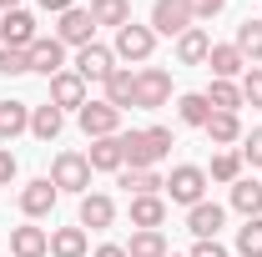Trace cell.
<instances>
[{
  "label": "cell",
  "mask_w": 262,
  "mask_h": 257,
  "mask_svg": "<svg viewBox=\"0 0 262 257\" xmlns=\"http://www.w3.org/2000/svg\"><path fill=\"white\" fill-rule=\"evenodd\" d=\"M171 126H146V131H121V152H126L131 172H151L157 161L171 152Z\"/></svg>",
  "instance_id": "1"
},
{
  "label": "cell",
  "mask_w": 262,
  "mask_h": 257,
  "mask_svg": "<svg viewBox=\"0 0 262 257\" xmlns=\"http://www.w3.org/2000/svg\"><path fill=\"white\" fill-rule=\"evenodd\" d=\"M51 182H56V192H81L91 187V161L81 157V152H61V157L51 161Z\"/></svg>",
  "instance_id": "2"
},
{
  "label": "cell",
  "mask_w": 262,
  "mask_h": 257,
  "mask_svg": "<svg viewBox=\"0 0 262 257\" xmlns=\"http://www.w3.org/2000/svg\"><path fill=\"white\" fill-rule=\"evenodd\" d=\"M151 51H157V31H151V26H136V20H131V26H121V31H116V46H111V56H116V61H151Z\"/></svg>",
  "instance_id": "3"
},
{
  "label": "cell",
  "mask_w": 262,
  "mask_h": 257,
  "mask_svg": "<svg viewBox=\"0 0 262 257\" xmlns=\"http://www.w3.org/2000/svg\"><path fill=\"white\" fill-rule=\"evenodd\" d=\"M166 197L171 202H182V207H196V202H207V172L202 166H171V177H166Z\"/></svg>",
  "instance_id": "4"
},
{
  "label": "cell",
  "mask_w": 262,
  "mask_h": 257,
  "mask_svg": "<svg viewBox=\"0 0 262 257\" xmlns=\"http://www.w3.org/2000/svg\"><path fill=\"white\" fill-rule=\"evenodd\" d=\"M76 121H81V131H86L91 141H101V136H116V131H121V111H116L111 101H86V106L76 111Z\"/></svg>",
  "instance_id": "5"
},
{
  "label": "cell",
  "mask_w": 262,
  "mask_h": 257,
  "mask_svg": "<svg viewBox=\"0 0 262 257\" xmlns=\"http://www.w3.org/2000/svg\"><path fill=\"white\" fill-rule=\"evenodd\" d=\"M192 26L196 20H192V5L187 0H151V31L157 35H182Z\"/></svg>",
  "instance_id": "6"
},
{
  "label": "cell",
  "mask_w": 262,
  "mask_h": 257,
  "mask_svg": "<svg viewBox=\"0 0 262 257\" xmlns=\"http://www.w3.org/2000/svg\"><path fill=\"white\" fill-rule=\"evenodd\" d=\"M166 101H171V76H166L162 66L136 71V106H141V111H157Z\"/></svg>",
  "instance_id": "7"
},
{
  "label": "cell",
  "mask_w": 262,
  "mask_h": 257,
  "mask_svg": "<svg viewBox=\"0 0 262 257\" xmlns=\"http://www.w3.org/2000/svg\"><path fill=\"white\" fill-rule=\"evenodd\" d=\"M222 222H227V207H217V202H196V207H187V232H192L196 242H212V237L222 232Z\"/></svg>",
  "instance_id": "8"
},
{
  "label": "cell",
  "mask_w": 262,
  "mask_h": 257,
  "mask_svg": "<svg viewBox=\"0 0 262 257\" xmlns=\"http://www.w3.org/2000/svg\"><path fill=\"white\" fill-rule=\"evenodd\" d=\"M91 35H96V20H91V10H81V5H71L61 15V26H56V40L61 46H91Z\"/></svg>",
  "instance_id": "9"
},
{
  "label": "cell",
  "mask_w": 262,
  "mask_h": 257,
  "mask_svg": "<svg viewBox=\"0 0 262 257\" xmlns=\"http://www.w3.org/2000/svg\"><path fill=\"white\" fill-rule=\"evenodd\" d=\"M71 71H76L81 81H106V76L116 71V56H111L106 46L91 40V46H81V51H76V66H71Z\"/></svg>",
  "instance_id": "10"
},
{
  "label": "cell",
  "mask_w": 262,
  "mask_h": 257,
  "mask_svg": "<svg viewBox=\"0 0 262 257\" xmlns=\"http://www.w3.org/2000/svg\"><path fill=\"white\" fill-rule=\"evenodd\" d=\"M56 182H51V177H35V182H26V187H20V212H26V217H51V212H56Z\"/></svg>",
  "instance_id": "11"
},
{
  "label": "cell",
  "mask_w": 262,
  "mask_h": 257,
  "mask_svg": "<svg viewBox=\"0 0 262 257\" xmlns=\"http://www.w3.org/2000/svg\"><path fill=\"white\" fill-rule=\"evenodd\" d=\"M26 56H31V71H40L46 81L66 71V46L56 40V35H35V46L26 51Z\"/></svg>",
  "instance_id": "12"
},
{
  "label": "cell",
  "mask_w": 262,
  "mask_h": 257,
  "mask_svg": "<svg viewBox=\"0 0 262 257\" xmlns=\"http://www.w3.org/2000/svg\"><path fill=\"white\" fill-rule=\"evenodd\" d=\"M0 40H5L10 51H31V46H35V15H31V10L0 15Z\"/></svg>",
  "instance_id": "13"
},
{
  "label": "cell",
  "mask_w": 262,
  "mask_h": 257,
  "mask_svg": "<svg viewBox=\"0 0 262 257\" xmlns=\"http://www.w3.org/2000/svg\"><path fill=\"white\" fill-rule=\"evenodd\" d=\"M207 71H212V81H237L247 71V56L237 46H212L207 51Z\"/></svg>",
  "instance_id": "14"
},
{
  "label": "cell",
  "mask_w": 262,
  "mask_h": 257,
  "mask_svg": "<svg viewBox=\"0 0 262 257\" xmlns=\"http://www.w3.org/2000/svg\"><path fill=\"white\" fill-rule=\"evenodd\" d=\"M51 106H71V111H81L86 106V81L76 76V71H61V76H51Z\"/></svg>",
  "instance_id": "15"
},
{
  "label": "cell",
  "mask_w": 262,
  "mask_h": 257,
  "mask_svg": "<svg viewBox=\"0 0 262 257\" xmlns=\"http://www.w3.org/2000/svg\"><path fill=\"white\" fill-rule=\"evenodd\" d=\"M166 222V197H131V227L136 232H157Z\"/></svg>",
  "instance_id": "16"
},
{
  "label": "cell",
  "mask_w": 262,
  "mask_h": 257,
  "mask_svg": "<svg viewBox=\"0 0 262 257\" xmlns=\"http://www.w3.org/2000/svg\"><path fill=\"white\" fill-rule=\"evenodd\" d=\"M86 161H91V172H121V166H126V152H121V131H116V136H101V141H91Z\"/></svg>",
  "instance_id": "17"
},
{
  "label": "cell",
  "mask_w": 262,
  "mask_h": 257,
  "mask_svg": "<svg viewBox=\"0 0 262 257\" xmlns=\"http://www.w3.org/2000/svg\"><path fill=\"white\" fill-rule=\"evenodd\" d=\"M116 222V202L106 192H86L81 197V227H91V232H101V227Z\"/></svg>",
  "instance_id": "18"
},
{
  "label": "cell",
  "mask_w": 262,
  "mask_h": 257,
  "mask_svg": "<svg viewBox=\"0 0 262 257\" xmlns=\"http://www.w3.org/2000/svg\"><path fill=\"white\" fill-rule=\"evenodd\" d=\"M101 86H106V101H111L116 111H126V106H136V71H126V66H116V71H111V76H106Z\"/></svg>",
  "instance_id": "19"
},
{
  "label": "cell",
  "mask_w": 262,
  "mask_h": 257,
  "mask_svg": "<svg viewBox=\"0 0 262 257\" xmlns=\"http://www.w3.org/2000/svg\"><path fill=\"white\" fill-rule=\"evenodd\" d=\"M202 131L212 136V146H237V141H242V116H237V111H212Z\"/></svg>",
  "instance_id": "20"
},
{
  "label": "cell",
  "mask_w": 262,
  "mask_h": 257,
  "mask_svg": "<svg viewBox=\"0 0 262 257\" xmlns=\"http://www.w3.org/2000/svg\"><path fill=\"white\" fill-rule=\"evenodd\" d=\"M207 51H212V35L202 31V26H192V31L177 35V61L182 66H207Z\"/></svg>",
  "instance_id": "21"
},
{
  "label": "cell",
  "mask_w": 262,
  "mask_h": 257,
  "mask_svg": "<svg viewBox=\"0 0 262 257\" xmlns=\"http://www.w3.org/2000/svg\"><path fill=\"white\" fill-rule=\"evenodd\" d=\"M10 252L15 257H46L51 252V232L46 227H15L10 232Z\"/></svg>",
  "instance_id": "22"
},
{
  "label": "cell",
  "mask_w": 262,
  "mask_h": 257,
  "mask_svg": "<svg viewBox=\"0 0 262 257\" xmlns=\"http://www.w3.org/2000/svg\"><path fill=\"white\" fill-rule=\"evenodd\" d=\"M20 131H31V106L26 101H0V141L10 146Z\"/></svg>",
  "instance_id": "23"
},
{
  "label": "cell",
  "mask_w": 262,
  "mask_h": 257,
  "mask_svg": "<svg viewBox=\"0 0 262 257\" xmlns=\"http://www.w3.org/2000/svg\"><path fill=\"white\" fill-rule=\"evenodd\" d=\"M61 126H66V111L61 106H31V136H40V141H56L61 136Z\"/></svg>",
  "instance_id": "24"
},
{
  "label": "cell",
  "mask_w": 262,
  "mask_h": 257,
  "mask_svg": "<svg viewBox=\"0 0 262 257\" xmlns=\"http://www.w3.org/2000/svg\"><path fill=\"white\" fill-rule=\"evenodd\" d=\"M86 10H91V20H96V26H116V31L131 26V0H91Z\"/></svg>",
  "instance_id": "25"
},
{
  "label": "cell",
  "mask_w": 262,
  "mask_h": 257,
  "mask_svg": "<svg viewBox=\"0 0 262 257\" xmlns=\"http://www.w3.org/2000/svg\"><path fill=\"white\" fill-rule=\"evenodd\" d=\"M51 257H86V227H56L51 232Z\"/></svg>",
  "instance_id": "26"
},
{
  "label": "cell",
  "mask_w": 262,
  "mask_h": 257,
  "mask_svg": "<svg viewBox=\"0 0 262 257\" xmlns=\"http://www.w3.org/2000/svg\"><path fill=\"white\" fill-rule=\"evenodd\" d=\"M232 207H237L242 217H262V182H252V177L232 182Z\"/></svg>",
  "instance_id": "27"
},
{
  "label": "cell",
  "mask_w": 262,
  "mask_h": 257,
  "mask_svg": "<svg viewBox=\"0 0 262 257\" xmlns=\"http://www.w3.org/2000/svg\"><path fill=\"white\" fill-rule=\"evenodd\" d=\"M177 116H182V126H207L212 101L202 96V91H187V96H177Z\"/></svg>",
  "instance_id": "28"
},
{
  "label": "cell",
  "mask_w": 262,
  "mask_h": 257,
  "mask_svg": "<svg viewBox=\"0 0 262 257\" xmlns=\"http://www.w3.org/2000/svg\"><path fill=\"white\" fill-rule=\"evenodd\" d=\"M232 46H237V51L247 56V66H257V61H262V20H242Z\"/></svg>",
  "instance_id": "29"
},
{
  "label": "cell",
  "mask_w": 262,
  "mask_h": 257,
  "mask_svg": "<svg viewBox=\"0 0 262 257\" xmlns=\"http://www.w3.org/2000/svg\"><path fill=\"white\" fill-rule=\"evenodd\" d=\"M202 96L212 101V111H237V106H242V86H237V81H212Z\"/></svg>",
  "instance_id": "30"
},
{
  "label": "cell",
  "mask_w": 262,
  "mask_h": 257,
  "mask_svg": "<svg viewBox=\"0 0 262 257\" xmlns=\"http://www.w3.org/2000/svg\"><path fill=\"white\" fill-rule=\"evenodd\" d=\"M121 187H126L131 197H157L166 182L157 177V172H131V166H126V172H121Z\"/></svg>",
  "instance_id": "31"
},
{
  "label": "cell",
  "mask_w": 262,
  "mask_h": 257,
  "mask_svg": "<svg viewBox=\"0 0 262 257\" xmlns=\"http://www.w3.org/2000/svg\"><path fill=\"white\" fill-rule=\"evenodd\" d=\"M207 182H242V152H217Z\"/></svg>",
  "instance_id": "32"
},
{
  "label": "cell",
  "mask_w": 262,
  "mask_h": 257,
  "mask_svg": "<svg viewBox=\"0 0 262 257\" xmlns=\"http://www.w3.org/2000/svg\"><path fill=\"white\" fill-rule=\"evenodd\" d=\"M126 257H166V237L162 232H131Z\"/></svg>",
  "instance_id": "33"
},
{
  "label": "cell",
  "mask_w": 262,
  "mask_h": 257,
  "mask_svg": "<svg viewBox=\"0 0 262 257\" xmlns=\"http://www.w3.org/2000/svg\"><path fill=\"white\" fill-rule=\"evenodd\" d=\"M237 257H262V217H247L237 227Z\"/></svg>",
  "instance_id": "34"
},
{
  "label": "cell",
  "mask_w": 262,
  "mask_h": 257,
  "mask_svg": "<svg viewBox=\"0 0 262 257\" xmlns=\"http://www.w3.org/2000/svg\"><path fill=\"white\" fill-rule=\"evenodd\" d=\"M237 86H242V106H262V66H247Z\"/></svg>",
  "instance_id": "35"
},
{
  "label": "cell",
  "mask_w": 262,
  "mask_h": 257,
  "mask_svg": "<svg viewBox=\"0 0 262 257\" xmlns=\"http://www.w3.org/2000/svg\"><path fill=\"white\" fill-rule=\"evenodd\" d=\"M26 71H31V56H26V51L0 46V76H26Z\"/></svg>",
  "instance_id": "36"
},
{
  "label": "cell",
  "mask_w": 262,
  "mask_h": 257,
  "mask_svg": "<svg viewBox=\"0 0 262 257\" xmlns=\"http://www.w3.org/2000/svg\"><path fill=\"white\" fill-rule=\"evenodd\" d=\"M242 161L247 166H262V126L242 131Z\"/></svg>",
  "instance_id": "37"
},
{
  "label": "cell",
  "mask_w": 262,
  "mask_h": 257,
  "mask_svg": "<svg viewBox=\"0 0 262 257\" xmlns=\"http://www.w3.org/2000/svg\"><path fill=\"white\" fill-rule=\"evenodd\" d=\"M187 5H192V20H212V15H222L227 0H187Z\"/></svg>",
  "instance_id": "38"
},
{
  "label": "cell",
  "mask_w": 262,
  "mask_h": 257,
  "mask_svg": "<svg viewBox=\"0 0 262 257\" xmlns=\"http://www.w3.org/2000/svg\"><path fill=\"white\" fill-rule=\"evenodd\" d=\"M15 172H20V166H15V152H10V146H0V187H10V182H15Z\"/></svg>",
  "instance_id": "39"
},
{
  "label": "cell",
  "mask_w": 262,
  "mask_h": 257,
  "mask_svg": "<svg viewBox=\"0 0 262 257\" xmlns=\"http://www.w3.org/2000/svg\"><path fill=\"white\" fill-rule=\"evenodd\" d=\"M187 257H232V252L222 247V242H217V237H212V242H196V247H192Z\"/></svg>",
  "instance_id": "40"
},
{
  "label": "cell",
  "mask_w": 262,
  "mask_h": 257,
  "mask_svg": "<svg viewBox=\"0 0 262 257\" xmlns=\"http://www.w3.org/2000/svg\"><path fill=\"white\" fill-rule=\"evenodd\" d=\"M71 5H76V0H40V10H51V15H66Z\"/></svg>",
  "instance_id": "41"
},
{
  "label": "cell",
  "mask_w": 262,
  "mask_h": 257,
  "mask_svg": "<svg viewBox=\"0 0 262 257\" xmlns=\"http://www.w3.org/2000/svg\"><path fill=\"white\" fill-rule=\"evenodd\" d=\"M96 257H126V247H116V242H101Z\"/></svg>",
  "instance_id": "42"
},
{
  "label": "cell",
  "mask_w": 262,
  "mask_h": 257,
  "mask_svg": "<svg viewBox=\"0 0 262 257\" xmlns=\"http://www.w3.org/2000/svg\"><path fill=\"white\" fill-rule=\"evenodd\" d=\"M0 10H5V15H10V10H20V0H0Z\"/></svg>",
  "instance_id": "43"
},
{
  "label": "cell",
  "mask_w": 262,
  "mask_h": 257,
  "mask_svg": "<svg viewBox=\"0 0 262 257\" xmlns=\"http://www.w3.org/2000/svg\"><path fill=\"white\" fill-rule=\"evenodd\" d=\"M166 257H177V252H166Z\"/></svg>",
  "instance_id": "44"
}]
</instances>
